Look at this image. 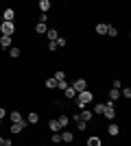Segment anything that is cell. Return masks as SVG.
Masks as SVG:
<instances>
[{"label":"cell","mask_w":131,"mask_h":146,"mask_svg":"<svg viewBox=\"0 0 131 146\" xmlns=\"http://www.w3.org/2000/svg\"><path fill=\"white\" fill-rule=\"evenodd\" d=\"M103 111H105V105H103V103H96V105H94V111H92V113H103Z\"/></svg>","instance_id":"cb8c5ba5"},{"label":"cell","mask_w":131,"mask_h":146,"mask_svg":"<svg viewBox=\"0 0 131 146\" xmlns=\"http://www.w3.org/2000/svg\"><path fill=\"white\" fill-rule=\"evenodd\" d=\"M48 50H50V52H55V50H57V44L55 42H48Z\"/></svg>","instance_id":"d6a6232c"},{"label":"cell","mask_w":131,"mask_h":146,"mask_svg":"<svg viewBox=\"0 0 131 146\" xmlns=\"http://www.w3.org/2000/svg\"><path fill=\"white\" fill-rule=\"evenodd\" d=\"M46 87H48V90H55V87H57V81L53 79V76H50V79H46Z\"/></svg>","instance_id":"484cf974"},{"label":"cell","mask_w":131,"mask_h":146,"mask_svg":"<svg viewBox=\"0 0 131 146\" xmlns=\"http://www.w3.org/2000/svg\"><path fill=\"white\" fill-rule=\"evenodd\" d=\"M2 144H5V137H0V146H2Z\"/></svg>","instance_id":"d590c367"},{"label":"cell","mask_w":131,"mask_h":146,"mask_svg":"<svg viewBox=\"0 0 131 146\" xmlns=\"http://www.w3.org/2000/svg\"><path fill=\"white\" fill-rule=\"evenodd\" d=\"M92 116H94L92 111H81V113H79V118H81L83 122H90V120H92Z\"/></svg>","instance_id":"ac0fdd59"},{"label":"cell","mask_w":131,"mask_h":146,"mask_svg":"<svg viewBox=\"0 0 131 146\" xmlns=\"http://www.w3.org/2000/svg\"><path fill=\"white\" fill-rule=\"evenodd\" d=\"M48 9H50V0H39V11L48 13Z\"/></svg>","instance_id":"4fadbf2b"},{"label":"cell","mask_w":131,"mask_h":146,"mask_svg":"<svg viewBox=\"0 0 131 146\" xmlns=\"http://www.w3.org/2000/svg\"><path fill=\"white\" fill-rule=\"evenodd\" d=\"M0 107H2V105H0Z\"/></svg>","instance_id":"8d00e7d4"},{"label":"cell","mask_w":131,"mask_h":146,"mask_svg":"<svg viewBox=\"0 0 131 146\" xmlns=\"http://www.w3.org/2000/svg\"><path fill=\"white\" fill-rule=\"evenodd\" d=\"M11 44H13V39H11V37H7V35H2V37H0V48H2V50L11 48Z\"/></svg>","instance_id":"ba28073f"},{"label":"cell","mask_w":131,"mask_h":146,"mask_svg":"<svg viewBox=\"0 0 131 146\" xmlns=\"http://www.w3.org/2000/svg\"><path fill=\"white\" fill-rule=\"evenodd\" d=\"M92 98H94V94L90 90L79 92V94H76V107H79V109H85V105L92 103Z\"/></svg>","instance_id":"6da1fadb"},{"label":"cell","mask_w":131,"mask_h":146,"mask_svg":"<svg viewBox=\"0 0 131 146\" xmlns=\"http://www.w3.org/2000/svg\"><path fill=\"white\" fill-rule=\"evenodd\" d=\"M57 122H59V127H61V129H66V127L70 124V118L66 116V113H63V116H59V118H57Z\"/></svg>","instance_id":"30bf717a"},{"label":"cell","mask_w":131,"mask_h":146,"mask_svg":"<svg viewBox=\"0 0 131 146\" xmlns=\"http://www.w3.org/2000/svg\"><path fill=\"white\" fill-rule=\"evenodd\" d=\"M107 35H109V37H116V35H118V29H116V26H109V29H107Z\"/></svg>","instance_id":"f546056e"},{"label":"cell","mask_w":131,"mask_h":146,"mask_svg":"<svg viewBox=\"0 0 131 146\" xmlns=\"http://www.w3.org/2000/svg\"><path fill=\"white\" fill-rule=\"evenodd\" d=\"M46 31H48V26L44 24V22H37V24H35V33H37V35H42V33H46Z\"/></svg>","instance_id":"9a60e30c"},{"label":"cell","mask_w":131,"mask_h":146,"mask_svg":"<svg viewBox=\"0 0 131 146\" xmlns=\"http://www.w3.org/2000/svg\"><path fill=\"white\" fill-rule=\"evenodd\" d=\"M9 118H11V122H24V118H22V113H20V111H11V113H9Z\"/></svg>","instance_id":"7c38bea8"},{"label":"cell","mask_w":131,"mask_h":146,"mask_svg":"<svg viewBox=\"0 0 131 146\" xmlns=\"http://www.w3.org/2000/svg\"><path fill=\"white\" fill-rule=\"evenodd\" d=\"M76 129H79V131H85V129H87V122H83L81 118H79V120H76Z\"/></svg>","instance_id":"4316f807"},{"label":"cell","mask_w":131,"mask_h":146,"mask_svg":"<svg viewBox=\"0 0 131 146\" xmlns=\"http://www.w3.org/2000/svg\"><path fill=\"white\" fill-rule=\"evenodd\" d=\"M50 140H53V144H61V135H59V133H53Z\"/></svg>","instance_id":"4dcf8cb0"},{"label":"cell","mask_w":131,"mask_h":146,"mask_svg":"<svg viewBox=\"0 0 131 146\" xmlns=\"http://www.w3.org/2000/svg\"><path fill=\"white\" fill-rule=\"evenodd\" d=\"M26 127H29V124H26V120H24V122H11L9 131H11V133H22Z\"/></svg>","instance_id":"5b68a950"},{"label":"cell","mask_w":131,"mask_h":146,"mask_svg":"<svg viewBox=\"0 0 131 146\" xmlns=\"http://www.w3.org/2000/svg\"><path fill=\"white\" fill-rule=\"evenodd\" d=\"M118 98H120V90H114L112 87V90H109V100L114 103V100H118Z\"/></svg>","instance_id":"ffe728a7"},{"label":"cell","mask_w":131,"mask_h":146,"mask_svg":"<svg viewBox=\"0 0 131 146\" xmlns=\"http://www.w3.org/2000/svg\"><path fill=\"white\" fill-rule=\"evenodd\" d=\"M70 87H72V90H74L76 94H79V92L87 90V79H83V76H81V79H74V81H72V85H70Z\"/></svg>","instance_id":"3957f363"},{"label":"cell","mask_w":131,"mask_h":146,"mask_svg":"<svg viewBox=\"0 0 131 146\" xmlns=\"http://www.w3.org/2000/svg\"><path fill=\"white\" fill-rule=\"evenodd\" d=\"M107 133H109V135H118V133H120V127H118V124H114V122H112V124L107 127Z\"/></svg>","instance_id":"5bb4252c"},{"label":"cell","mask_w":131,"mask_h":146,"mask_svg":"<svg viewBox=\"0 0 131 146\" xmlns=\"http://www.w3.org/2000/svg\"><path fill=\"white\" fill-rule=\"evenodd\" d=\"M9 55H11V57H13V59H18V57H20V55H22V50H20V48H18V46H11V48H9Z\"/></svg>","instance_id":"2e32d148"},{"label":"cell","mask_w":131,"mask_h":146,"mask_svg":"<svg viewBox=\"0 0 131 146\" xmlns=\"http://www.w3.org/2000/svg\"><path fill=\"white\" fill-rule=\"evenodd\" d=\"M48 129L53 131V133H59V129H61V127H59V122H57V120H50L48 122Z\"/></svg>","instance_id":"e0dca14e"},{"label":"cell","mask_w":131,"mask_h":146,"mask_svg":"<svg viewBox=\"0 0 131 146\" xmlns=\"http://www.w3.org/2000/svg\"><path fill=\"white\" fill-rule=\"evenodd\" d=\"M2 146H13V144H11V140H5V144H2Z\"/></svg>","instance_id":"e575fe53"},{"label":"cell","mask_w":131,"mask_h":146,"mask_svg":"<svg viewBox=\"0 0 131 146\" xmlns=\"http://www.w3.org/2000/svg\"><path fill=\"white\" fill-rule=\"evenodd\" d=\"M68 87H70V83H68V81H66V79L57 83V90H61V92H66V90H68Z\"/></svg>","instance_id":"44dd1931"},{"label":"cell","mask_w":131,"mask_h":146,"mask_svg":"<svg viewBox=\"0 0 131 146\" xmlns=\"http://www.w3.org/2000/svg\"><path fill=\"white\" fill-rule=\"evenodd\" d=\"M39 122V113L37 111H29V116H26V124H37Z\"/></svg>","instance_id":"52a82bcc"},{"label":"cell","mask_w":131,"mask_h":146,"mask_svg":"<svg viewBox=\"0 0 131 146\" xmlns=\"http://www.w3.org/2000/svg\"><path fill=\"white\" fill-rule=\"evenodd\" d=\"M53 79H55L57 83H59V81H63V79H66V72H61V70H57V72H55V76H53Z\"/></svg>","instance_id":"d4e9b609"},{"label":"cell","mask_w":131,"mask_h":146,"mask_svg":"<svg viewBox=\"0 0 131 146\" xmlns=\"http://www.w3.org/2000/svg\"><path fill=\"white\" fill-rule=\"evenodd\" d=\"M87 146H100V137H96V135L90 137V140H87Z\"/></svg>","instance_id":"603a6c76"},{"label":"cell","mask_w":131,"mask_h":146,"mask_svg":"<svg viewBox=\"0 0 131 146\" xmlns=\"http://www.w3.org/2000/svg\"><path fill=\"white\" fill-rule=\"evenodd\" d=\"M57 48H63V46H66V44H68V42H66V37H57Z\"/></svg>","instance_id":"f1b7e54d"},{"label":"cell","mask_w":131,"mask_h":146,"mask_svg":"<svg viewBox=\"0 0 131 146\" xmlns=\"http://www.w3.org/2000/svg\"><path fill=\"white\" fill-rule=\"evenodd\" d=\"M112 87H114V90H120V87H122V83H120V81H118V79H114V83H112Z\"/></svg>","instance_id":"1f68e13d"},{"label":"cell","mask_w":131,"mask_h":146,"mask_svg":"<svg viewBox=\"0 0 131 146\" xmlns=\"http://www.w3.org/2000/svg\"><path fill=\"white\" fill-rule=\"evenodd\" d=\"M105 105V111H103V116L107 118V120H114V116H116V109H114V103L112 100H107V103H103Z\"/></svg>","instance_id":"277c9868"},{"label":"cell","mask_w":131,"mask_h":146,"mask_svg":"<svg viewBox=\"0 0 131 146\" xmlns=\"http://www.w3.org/2000/svg\"><path fill=\"white\" fill-rule=\"evenodd\" d=\"M46 35H48L50 42H57V37H59V35H57V29H48V31H46Z\"/></svg>","instance_id":"d6986e66"},{"label":"cell","mask_w":131,"mask_h":146,"mask_svg":"<svg viewBox=\"0 0 131 146\" xmlns=\"http://www.w3.org/2000/svg\"><path fill=\"white\" fill-rule=\"evenodd\" d=\"M0 33L7 37H13V33H15V24L13 22H0Z\"/></svg>","instance_id":"7a4b0ae2"},{"label":"cell","mask_w":131,"mask_h":146,"mask_svg":"<svg viewBox=\"0 0 131 146\" xmlns=\"http://www.w3.org/2000/svg\"><path fill=\"white\" fill-rule=\"evenodd\" d=\"M120 96H125L127 100L131 98V87H120Z\"/></svg>","instance_id":"7402d4cb"},{"label":"cell","mask_w":131,"mask_h":146,"mask_svg":"<svg viewBox=\"0 0 131 146\" xmlns=\"http://www.w3.org/2000/svg\"><path fill=\"white\" fill-rule=\"evenodd\" d=\"M63 96H66V98H76V92L72 90V87H68V90H66V94H63Z\"/></svg>","instance_id":"83f0119b"},{"label":"cell","mask_w":131,"mask_h":146,"mask_svg":"<svg viewBox=\"0 0 131 146\" xmlns=\"http://www.w3.org/2000/svg\"><path fill=\"white\" fill-rule=\"evenodd\" d=\"M61 135V142L63 144H72V142H74V135L70 133V131H63V133H59Z\"/></svg>","instance_id":"9c48e42d"},{"label":"cell","mask_w":131,"mask_h":146,"mask_svg":"<svg viewBox=\"0 0 131 146\" xmlns=\"http://www.w3.org/2000/svg\"><path fill=\"white\" fill-rule=\"evenodd\" d=\"M5 116H7V111H5V107H0V124H2V120H5Z\"/></svg>","instance_id":"836d02e7"},{"label":"cell","mask_w":131,"mask_h":146,"mask_svg":"<svg viewBox=\"0 0 131 146\" xmlns=\"http://www.w3.org/2000/svg\"><path fill=\"white\" fill-rule=\"evenodd\" d=\"M107 29H109V24H103V22H100V24H96V33H98V35H107Z\"/></svg>","instance_id":"8fae6325"},{"label":"cell","mask_w":131,"mask_h":146,"mask_svg":"<svg viewBox=\"0 0 131 146\" xmlns=\"http://www.w3.org/2000/svg\"><path fill=\"white\" fill-rule=\"evenodd\" d=\"M13 20H15V11H13L11 7H7L5 15H2V22H13Z\"/></svg>","instance_id":"8992f818"}]
</instances>
